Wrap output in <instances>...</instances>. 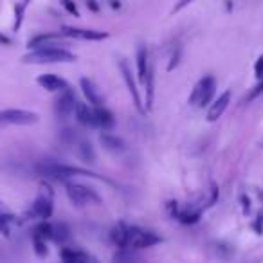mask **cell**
Returning a JSON list of instances; mask_svg holds the SVG:
<instances>
[{
    "instance_id": "obj_1",
    "label": "cell",
    "mask_w": 263,
    "mask_h": 263,
    "mask_svg": "<svg viewBox=\"0 0 263 263\" xmlns=\"http://www.w3.org/2000/svg\"><path fill=\"white\" fill-rule=\"evenodd\" d=\"M36 171L38 175L47 180H54V182H69L72 177H76L78 173L85 175V177H96V173H90L87 170H81L76 166H69L63 162L54 161V159H45L36 164Z\"/></svg>"
},
{
    "instance_id": "obj_2",
    "label": "cell",
    "mask_w": 263,
    "mask_h": 263,
    "mask_svg": "<svg viewBox=\"0 0 263 263\" xmlns=\"http://www.w3.org/2000/svg\"><path fill=\"white\" fill-rule=\"evenodd\" d=\"M24 63H33V65H51V63H72L76 62V54L63 47H44V49H35L27 53L22 58Z\"/></svg>"
},
{
    "instance_id": "obj_3",
    "label": "cell",
    "mask_w": 263,
    "mask_h": 263,
    "mask_svg": "<svg viewBox=\"0 0 263 263\" xmlns=\"http://www.w3.org/2000/svg\"><path fill=\"white\" fill-rule=\"evenodd\" d=\"M40 121V116L24 108H6L0 112V128L6 126H31Z\"/></svg>"
},
{
    "instance_id": "obj_4",
    "label": "cell",
    "mask_w": 263,
    "mask_h": 263,
    "mask_svg": "<svg viewBox=\"0 0 263 263\" xmlns=\"http://www.w3.org/2000/svg\"><path fill=\"white\" fill-rule=\"evenodd\" d=\"M65 191H67L69 200L72 202L74 205L78 207H83V205H99L101 204V196L98 193L94 191L92 187L89 186H83V184H78V182H65Z\"/></svg>"
},
{
    "instance_id": "obj_5",
    "label": "cell",
    "mask_w": 263,
    "mask_h": 263,
    "mask_svg": "<svg viewBox=\"0 0 263 263\" xmlns=\"http://www.w3.org/2000/svg\"><path fill=\"white\" fill-rule=\"evenodd\" d=\"M214 90H216V81H214V78L211 74H207L202 80H198V83L193 87L191 96H189V103H191L193 107H205L213 99Z\"/></svg>"
},
{
    "instance_id": "obj_6",
    "label": "cell",
    "mask_w": 263,
    "mask_h": 263,
    "mask_svg": "<svg viewBox=\"0 0 263 263\" xmlns=\"http://www.w3.org/2000/svg\"><path fill=\"white\" fill-rule=\"evenodd\" d=\"M161 241L162 238L153 231H146V229H141L137 225H128V245H126V249H148V247H153Z\"/></svg>"
},
{
    "instance_id": "obj_7",
    "label": "cell",
    "mask_w": 263,
    "mask_h": 263,
    "mask_svg": "<svg viewBox=\"0 0 263 263\" xmlns=\"http://www.w3.org/2000/svg\"><path fill=\"white\" fill-rule=\"evenodd\" d=\"M54 211V198H53V191L49 187H45V191H42L40 195L36 196V200L31 204V209H29V216L31 218H38V220H49L53 216Z\"/></svg>"
},
{
    "instance_id": "obj_8",
    "label": "cell",
    "mask_w": 263,
    "mask_h": 263,
    "mask_svg": "<svg viewBox=\"0 0 263 263\" xmlns=\"http://www.w3.org/2000/svg\"><path fill=\"white\" fill-rule=\"evenodd\" d=\"M74 107H76V96L69 87L67 90L60 92L58 99L54 101V114H56V117L60 121H65L74 114Z\"/></svg>"
},
{
    "instance_id": "obj_9",
    "label": "cell",
    "mask_w": 263,
    "mask_h": 263,
    "mask_svg": "<svg viewBox=\"0 0 263 263\" xmlns=\"http://www.w3.org/2000/svg\"><path fill=\"white\" fill-rule=\"evenodd\" d=\"M119 71L121 74H123V80H125V85L126 89H128L130 96H132V101H134L135 108H137L141 114H144L146 112V108L143 107V99H141V92H139L137 89V83H135L134 76H132V69H130V65L126 63V60H119Z\"/></svg>"
},
{
    "instance_id": "obj_10",
    "label": "cell",
    "mask_w": 263,
    "mask_h": 263,
    "mask_svg": "<svg viewBox=\"0 0 263 263\" xmlns=\"http://www.w3.org/2000/svg\"><path fill=\"white\" fill-rule=\"evenodd\" d=\"M60 33H62L63 36H67V38L85 40V42H99L108 38V33L96 31V29H81V27H71V26H63Z\"/></svg>"
},
{
    "instance_id": "obj_11",
    "label": "cell",
    "mask_w": 263,
    "mask_h": 263,
    "mask_svg": "<svg viewBox=\"0 0 263 263\" xmlns=\"http://www.w3.org/2000/svg\"><path fill=\"white\" fill-rule=\"evenodd\" d=\"M80 87H81V92L85 96V99L89 101L90 107L98 108V107H105V98H103V94L99 92V89L96 87L92 80L89 78H81L80 80Z\"/></svg>"
},
{
    "instance_id": "obj_12",
    "label": "cell",
    "mask_w": 263,
    "mask_h": 263,
    "mask_svg": "<svg viewBox=\"0 0 263 263\" xmlns=\"http://www.w3.org/2000/svg\"><path fill=\"white\" fill-rule=\"evenodd\" d=\"M152 69H153V65H152V60H150L148 47L146 45H139V49H137V76H139V83H141V87H144L146 78Z\"/></svg>"
},
{
    "instance_id": "obj_13",
    "label": "cell",
    "mask_w": 263,
    "mask_h": 263,
    "mask_svg": "<svg viewBox=\"0 0 263 263\" xmlns=\"http://www.w3.org/2000/svg\"><path fill=\"white\" fill-rule=\"evenodd\" d=\"M229 103H231V90H225V92H222L218 98L211 103L209 110H207V121H209V123L218 121L220 117L223 116V112L227 110Z\"/></svg>"
},
{
    "instance_id": "obj_14",
    "label": "cell",
    "mask_w": 263,
    "mask_h": 263,
    "mask_svg": "<svg viewBox=\"0 0 263 263\" xmlns=\"http://www.w3.org/2000/svg\"><path fill=\"white\" fill-rule=\"evenodd\" d=\"M36 83L47 92H63L69 89V83L63 78L56 76V74H42L36 78Z\"/></svg>"
},
{
    "instance_id": "obj_15",
    "label": "cell",
    "mask_w": 263,
    "mask_h": 263,
    "mask_svg": "<svg viewBox=\"0 0 263 263\" xmlns=\"http://www.w3.org/2000/svg\"><path fill=\"white\" fill-rule=\"evenodd\" d=\"M74 117H76V121L80 125L87 126V128H94V126H96V114H94V108L89 107V105L83 101H76Z\"/></svg>"
},
{
    "instance_id": "obj_16",
    "label": "cell",
    "mask_w": 263,
    "mask_h": 263,
    "mask_svg": "<svg viewBox=\"0 0 263 263\" xmlns=\"http://www.w3.org/2000/svg\"><path fill=\"white\" fill-rule=\"evenodd\" d=\"M60 36H63L62 33H45V35H36L33 38H29L27 42V49H44V47H54L58 45L56 42L60 40Z\"/></svg>"
},
{
    "instance_id": "obj_17",
    "label": "cell",
    "mask_w": 263,
    "mask_h": 263,
    "mask_svg": "<svg viewBox=\"0 0 263 263\" xmlns=\"http://www.w3.org/2000/svg\"><path fill=\"white\" fill-rule=\"evenodd\" d=\"M99 143L103 144V148H105L107 152L114 153V155H119V153H123L126 150L125 141L121 137H117V135L110 134V132H103V134L99 135Z\"/></svg>"
},
{
    "instance_id": "obj_18",
    "label": "cell",
    "mask_w": 263,
    "mask_h": 263,
    "mask_svg": "<svg viewBox=\"0 0 263 263\" xmlns=\"http://www.w3.org/2000/svg\"><path fill=\"white\" fill-rule=\"evenodd\" d=\"M94 114H96V126H98V128H101L103 132L114 130V126H116V117H114V114H112L108 108L105 107L94 108Z\"/></svg>"
},
{
    "instance_id": "obj_19",
    "label": "cell",
    "mask_w": 263,
    "mask_h": 263,
    "mask_svg": "<svg viewBox=\"0 0 263 263\" xmlns=\"http://www.w3.org/2000/svg\"><path fill=\"white\" fill-rule=\"evenodd\" d=\"M51 240L58 245H65L71 240V227L65 222L51 223Z\"/></svg>"
},
{
    "instance_id": "obj_20",
    "label": "cell",
    "mask_w": 263,
    "mask_h": 263,
    "mask_svg": "<svg viewBox=\"0 0 263 263\" xmlns=\"http://www.w3.org/2000/svg\"><path fill=\"white\" fill-rule=\"evenodd\" d=\"M110 240L119 249H126V245H128V225L126 223H117L116 227H112Z\"/></svg>"
},
{
    "instance_id": "obj_21",
    "label": "cell",
    "mask_w": 263,
    "mask_h": 263,
    "mask_svg": "<svg viewBox=\"0 0 263 263\" xmlns=\"http://www.w3.org/2000/svg\"><path fill=\"white\" fill-rule=\"evenodd\" d=\"M74 146H76L78 157H80L83 162H87V164H94V162H96V150H94V146L89 143V141L80 139Z\"/></svg>"
},
{
    "instance_id": "obj_22",
    "label": "cell",
    "mask_w": 263,
    "mask_h": 263,
    "mask_svg": "<svg viewBox=\"0 0 263 263\" xmlns=\"http://www.w3.org/2000/svg\"><path fill=\"white\" fill-rule=\"evenodd\" d=\"M202 216V211L200 209H193V207H187V209H178L177 216L175 218L178 220L180 223H184V225H193V223H196L198 220H200Z\"/></svg>"
},
{
    "instance_id": "obj_23",
    "label": "cell",
    "mask_w": 263,
    "mask_h": 263,
    "mask_svg": "<svg viewBox=\"0 0 263 263\" xmlns=\"http://www.w3.org/2000/svg\"><path fill=\"white\" fill-rule=\"evenodd\" d=\"M33 250H35L36 258L45 259L49 256V247H47V240L44 236H40L38 232L33 231Z\"/></svg>"
},
{
    "instance_id": "obj_24",
    "label": "cell",
    "mask_w": 263,
    "mask_h": 263,
    "mask_svg": "<svg viewBox=\"0 0 263 263\" xmlns=\"http://www.w3.org/2000/svg\"><path fill=\"white\" fill-rule=\"evenodd\" d=\"M26 2H17L15 4V24L13 31H20V27L24 24V15H26Z\"/></svg>"
},
{
    "instance_id": "obj_25",
    "label": "cell",
    "mask_w": 263,
    "mask_h": 263,
    "mask_svg": "<svg viewBox=\"0 0 263 263\" xmlns=\"http://www.w3.org/2000/svg\"><path fill=\"white\" fill-rule=\"evenodd\" d=\"M132 250L134 249H119L114 256V263H135V254Z\"/></svg>"
},
{
    "instance_id": "obj_26",
    "label": "cell",
    "mask_w": 263,
    "mask_h": 263,
    "mask_svg": "<svg viewBox=\"0 0 263 263\" xmlns=\"http://www.w3.org/2000/svg\"><path fill=\"white\" fill-rule=\"evenodd\" d=\"M60 141H62L63 144H76L78 141H80V137H78L74 128H63L62 132H60Z\"/></svg>"
},
{
    "instance_id": "obj_27",
    "label": "cell",
    "mask_w": 263,
    "mask_h": 263,
    "mask_svg": "<svg viewBox=\"0 0 263 263\" xmlns=\"http://www.w3.org/2000/svg\"><path fill=\"white\" fill-rule=\"evenodd\" d=\"M263 94V76L258 80V83H256L252 89L249 90V94H247L245 98H243V103H250V101H254L256 98H259Z\"/></svg>"
},
{
    "instance_id": "obj_28",
    "label": "cell",
    "mask_w": 263,
    "mask_h": 263,
    "mask_svg": "<svg viewBox=\"0 0 263 263\" xmlns=\"http://www.w3.org/2000/svg\"><path fill=\"white\" fill-rule=\"evenodd\" d=\"M60 4L63 6V9H65L69 15H72V17H80V9H78L74 0H60Z\"/></svg>"
},
{
    "instance_id": "obj_29",
    "label": "cell",
    "mask_w": 263,
    "mask_h": 263,
    "mask_svg": "<svg viewBox=\"0 0 263 263\" xmlns=\"http://www.w3.org/2000/svg\"><path fill=\"white\" fill-rule=\"evenodd\" d=\"M178 60H180V47H175L173 53H171V58H170V63H168V71H173L175 67L178 65Z\"/></svg>"
},
{
    "instance_id": "obj_30",
    "label": "cell",
    "mask_w": 263,
    "mask_h": 263,
    "mask_svg": "<svg viewBox=\"0 0 263 263\" xmlns=\"http://www.w3.org/2000/svg\"><path fill=\"white\" fill-rule=\"evenodd\" d=\"M254 76H256V80H259V78L263 76V54L254 63Z\"/></svg>"
},
{
    "instance_id": "obj_31",
    "label": "cell",
    "mask_w": 263,
    "mask_h": 263,
    "mask_svg": "<svg viewBox=\"0 0 263 263\" xmlns=\"http://www.w3.org/2000/svg\"><path fill=\"white\" fill-rule=\"evenodd\" d=\"M195 0H178L177 4H175V8H173V11L171 13H178V11H182L184 8H187L189 4H193Z\"/></svg>"
},
{
    "instance_id": "obj_32",
    "label": "cell",
    "mask_w": 263,
    "mask_h": 263,
    "mask_svg": "<svg viewBox=\"0 0 263 263\" xmlns=\"http://www.w3.org/2000/svg\"><path fill=\"white\" fill-rule=\"evenodd\" d=\"M241 207H243V213H247V211L250 209V200L247 198L245 195L241 196Z\"/></svg>"
},
{
    "instance_id": "obj_33",
    "label": "cell",
    "mask_w": 263,
    "mask_h": 263,
    "mask_svg": "<svg viewBox=\"0 0 263 263\" xmlns=\"http://www.w3.org/2000/svg\"><path fill=\"white\" fill-rule=\"evenodd\" d=\"M87 8H89L90 11H94V13H98L99 11V6L96 4V0H87Z\"/></svg>"
},
{
    "instance_id": "obj_34",
    "label": "cell",
    "mask_w": 263,
    "mask_h": 263,
    "mask_svg": "<svg viewBox=\"0 0 263 263\" xmlns=\"http://www.w3.org/2000/svg\"><path fill=\"white\" fill-rule=\"evenodd\" d=\"M0 45H13V40H11L9 36H6V35L0 33Z\"/></svg>"
},
{
    "instance_id": "obj_35",
    "label": "cell",
    "mask_w": 263,
    "mask_h": 263,
    "mask_svg": "<svg viewBox=\"0 0 263 263\" xmlns=\"http://www.w3.org/2000/svg\"><path fill=\"white\" fill-rule=\"evenodd\" d=\"M80 263H92V261H90V258H87V259H81Z\"/></svg>"
},
{
    "instance_id": "obj_36",
    "label": "cell",
    "mask_w": 263,
    "mask_h": 263,
    "mask_svg": "<svg viewBox=\"0 0 263 263\" xmlns=\"http://www.w3.org/2000/svg\"><path fill=\"white\" fill-rule=\"evenodd\" d=\"M24 2H26V4H27V2H31V0H24Z\"/></svg>"
}]
</instances>
